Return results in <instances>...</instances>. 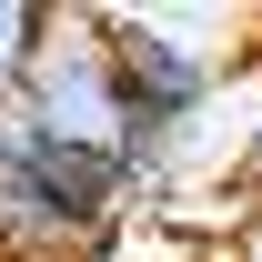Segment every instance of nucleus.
I'll list each match as a JSON object with an SVG mask.
<instances>
[{
    "instance_id": "nucleus-2",
    "label": "nucleus",
    "mask_w": 262,
    "mask_h": 262,
    "mask_svg": "<svg viewBox=\"0 0 262 262\" xmlns=\"http://www.w3.org/2000/svg\"><path fill=\"white\" fill-rule=\"evenodd\" d=\"M202 31H232L212 10H101V51H111V81H121V121H131V171H151L182 151V131L222 101L232 51Z\"/></svg>"
},
{
    "instance_id": "nucleus-4",
    "label": "nucleus",
    "mask_w": 262,
    "mask_h": 262,
    "mask_svg": "<svg viewBox=\"0 0 262 262\" xmlns=\"http://www.w3.org/2000/svg\"><path fill=\"white\" fill-rule=\"evenodd\" d=\"M51 10H61V0H0V111L31 91L40 40H51Z\"/></svg>"
},
{
    "instance_id": "nucleus-1",
    "label": "nucleus",
    "mask_w": 262,
    "mask_h": 262,
    "mask_svg": "<svg viewBox=\"0 0 262 262\" xmlns=\"http://www.w3.org/2000/svg\"><path fill=\"white\" fill-rule=\"evenodd\" d=\"M151 171L40 141L20 111H0V262H91L111 232L151 222Z\"/></svg>"
},
{
    "instance_id": "nucleus-5",
    "label": "nucleus",
    "mask_w": 262,
    "mask_h": 262,
    "mask_svg": "<svg viewBox=\"0 0 262 262\" xmlns=\"http://www.w3.org/2000/svg\"><path fill=\"white\" fill-rule=\"evenodd\" d=\"M252 182H262V121H252Z\"/></svg>"
},
{
    "instance_id": "nucleus-3",
    "label": "nucleus",
    "mask_w": 262,
    "mask_h": 262,
    "mask_svg": "<svg viewBox=\"0 0 262 262\" xmlns=\"http://www.w3.org/2000/svg\"><path fill=\"white\" fill-rule=\"evenodd\" d=\"M40 141H71V151H101V162H131V121H121V81H111V51H101V10H51V40H40L31 91L10 101Z\"/></svg>"
}]
</instances>
